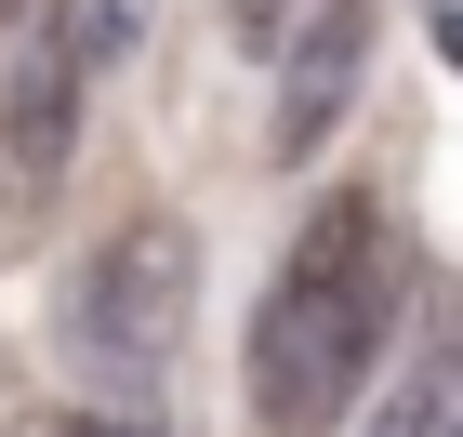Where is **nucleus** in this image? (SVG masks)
Instances as JSON below:
<instances>
[{
    "label": "nucleus",
    "instance_id": "nucleus-1",
    "mask_svg": "<svg viewBox=\"0 0 463 437\" xmlns=\"http://www.w3.org/2000/svg\"><path fill=\"white\" fill-rule=\"evenodd\" d=\"M397 331V239H384V199H318V213L291 225L279 279L251 305V411L265 437H331L371 385Z\"/></svg>",
    "mask_w": 463,
    "mask_h": 437
},
{
    "label": "nucleus",
    "instance_id": "nucleus-2",
    "mask_svg": "<svg viewBox=\"0 0 463 437\" xmlns=\"http://www.w3.org/2000/svg\"><path fill=\"white\" fill-rule=\"evenodd\" d=\"M185 331H199V239L173 213H133L119 239L67 265V305H53V345H67L80 385H107V398H159L185 358Z\"/></svg>",
    "mask_w": 463,
    "mask_h": 437
},
{
    "label": "nucleus",
    "instance_id": "nucleus-3",
    "mask_svg": "<svg viewBox=\"0 0 463 437\" xmlns=\"http://www.w3.org/2000/svg\"><path fill=\"white\" fill-rule=\"evenodd\" d=\"M80 93H93V67L67 53V27H53V14L14 27V53H0V213H40V199L67 185Z\"/></svg>",
    "mask_w": 463,
    "mask_h": 437
},
{
    "label": "nucleus",
    "instance_id": "nucleus-4",
    "mask_svg": "<svg viewBox=\"0 0 463 437\" xmlns=\"http://www.w3.org/2000/svg\"><path fill=\"white\" fill-rule=\"evenodd\" d=\"M357 67H371V0H305V27L279 53V119H265V159L305 173L331 146V119L357 107Z\"/></svg>",
    "mask_w": 463,
    "mask_h": 437
},
{
    "label": "nucleus",
    "instance_id": "nucleus-5",
    "mask_svg": "<svg viewBox=\"0 0 463 437\" xmlns=\"http://www.w3.org/2000/svg\"><path fill=\"white\" fill-rule=\"evenodd\" d=\"M371 437H463V305H437L424 358H411V385L384 398V424Z\"/></svg>",
    "mask_w": 463,
    "mask_h": 437
},
{
    "label": "nucleus",
    "instance_id": "nucleus-6",
    "mask_svg": "<svg viewBox=\"0 0 463 437\" xmlns=\"http://www.w3.org/2000/svg\"><path fill=\"white\" fill-rule=\"evenodd\" d=\"M53 27H67V53H80V67L107 80L119 53H133V27H146V14H133V0H53Z\"/></svg>",
    "mask_w": 463,
    "mask_h": 437
},
{
    "label": "nucleus",
    "instance_id": "nucleus-7",
    "mask_svg": "<svg viewBox=\"0 0 463 437\" xmlns=\"http://www.w3.org/2000/svg\"><path fill=\"white\" fill-rule=\"evenodd\" d=\"M0 437H159L146 411H14Z\"/></svg>",
    "mask_w": 463,
    "mask_h": 437
},
{
    "label": "nucleus",
    "instance_id": "nucleus-8",
    "mask_svg": "<svg viewBox=\"0 0 463 437\" xmlns=\"http://www.w3.org/2000/svg\"><path fill=\"white\" fill-rule=\"evenodd\" d=\"M213 14H225V40H239V53H291V27H305L291 0H213Z\"/></svg>",
    "mask_w": 463,
    "mask_h": 437
},
{
    "label": "nucleus",
    "instance_id": "nucleus-9",
    "mask_svg": "<svg viewBox=\"0 0 463 437\" xmlns=\"http://www.w3.org/2000/svg\"><path fill=\"white\" fill-rule=\"evenodd\" d=\"M437 53H450V67H463V14H437Z\"/></svg>",
    "mask_w": 463,
    "mask_h": 437
},
{
    "label": "nucleus",
    "instance_id": "nucleus-10",
    "mask_svg": "<svg viewBox=\"0 0 463 437\" xmlns=\"http://www.w3.org/2000/svg\"><path fill=\"white\" fill-rule=\"evenodd\" d=\"M14 27H27V0H0V40H14Z\"/></svg>",
    "mask_w": 463,
    "mask_h": 437
},
{
    "label": "nucleus",
    "instance_id": "nucleus-11",
    "mask_svg": "<svg viewBox=\"0 0 463 437\" xmlns=\"http://www.w3.org/2000/svg\"><path fill=\"white\" fill-rule=\"evenodd\" d=\"M437 14H463V0H437Z\"/></svg>",
    "mask_w": 463,
    "mask_h": 437
}]
</instances>
